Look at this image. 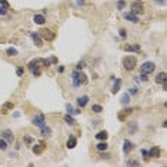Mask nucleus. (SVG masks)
I'll list each match as a JSON object with an SVG mask.
<instances>
[{
	"label": "nucleus",
	"instance_id": "obj_44",
	"mask_svg": "<svg viewBox=\"0 0 167 167\" xmlns=\"http://www.w3.org/2000/svg\"><path fill=\"white\" fill-rule=\"evenodd\" d=\"M141 80H144V81H146V80H147V74H146V73H141Z\"/></svg>",
	"mask_w": 167,
	"mask_h": 167
},
{
	"label": "nucleus",
	"instance_id": "obj_21",
	"mask_svg": "<svg viewBox=\"0 0 167 167\" xmlns=\"http://www.w3.org/2000/svg\"><path fill=\"white\" fill-rule=\"evenodd\" d=\"M96 147H97V150H99V152H106V150L109 149V144L106 143V140H100V143H97V146H96Z\"/></svg>",
	"mask_w": 167,
	"mask_h": 167
},
{
	"label": "nucleus",
	"instance_id": "obj_11",
	"mask_svg": "<svg viewBox=\"0 0 167 167\" xmlns=\"http://www.w3.org/2000/svg\"><path fill=\"white\" fill-rule=\"evenodd\" d=\"M77 144V139L74 136H69V139H67V143H66V146H67V149H74Z\"/></svg>",
	"mask_w": 167,
	"mask_h": 167
},
{
	"label": "nucleus",
	"instance_id": "obj_28",
	"mask_svg": "<svg viewBox=\"0 0 167 167\" xmlns=\"http://www.w3.org/2000/svg\"><path fill=\"white\" fill-rule=\"evenodd\" d=\"M6 54L10 56V57L17 56V49H14V47H9V49H6Z\"/></svg>",
	"mask_w": 167,
	"mask_h": 167
},
{
	"label": "nucleus",
	"instance_id": "obj_19",
	"mask_svg": "<svg viewBox=\"0 0 167 167\" xmlns=\"http://www.w3.org/2000/svg\"><path fill=\"white\" fill-rule=\"evenodd\" d=\"M149 157L159 159V157H160V149H159V147H152L150 152H149Z\"/></svg>",
	"mask_w": 167,
	"mask_h": 167
},
{
	"label": "nucleus",
	"instance_id": "obj_27",
	"mask_svg": "<svg viewBox=\"0 0 167 167\" xmlns=\"http://www.w3.org/2000/svg\"><path fill=\"white\" fill-rule=\"evenodd\" d=\"M13 107H14V106H13V103H6V104H4V106H3V109H1V113H3V114H6V113H7V110H12Z\"/></svg>",
	"mask_w": 167,
	"mask_h": 167
},
{
	"label": "nucleus",
	"instance_id": "obj_6",
	"mask_svg": "<svg viewBox=\"0 0 167 167\" xmlns=\"http://www.w3.org/2000/svg\"><path fill=\"white\" fill-rule=\"evenodd\" d=\"M30 37H32L33 43H34L37 47H41V46H43V39H41V36L37 32H33V33H30Z\"/></svg>",
	"mask_w": 167,
	"mask_h": 167
},
{
	"label": "nucleus",
	"instance_id": "obj_42",
	"mask_svg": "<svg viewBox=\"0 0 167 167\" xmlns=\"http://www.w3.org/2000/svg\"><path fill=\"white\" fill-rule=\"evenodd\" d=\"M120 36H121L123 39L126 37V30H124V29H121V30H120Z\"/></svg>",
	"mask_w": 167,
	"mask_h": 167
},
{
	"label": "nucleus",
	"instance_id": "obj_7",
	"mask_svg": "<svg viewBox=\"0 0 167 167\" xmlns=\"http://www.w3.org/2000/svg\"><path fill=\"white\" fill-rule=\"evenodd\" d=\"M1 137H3L4 140L7 141V143H12V141L14 140V134H13L12 130H9V128H7V130H3V131H1Z\"/></svg>",
	"mask_w": 167,
	"mask_h": 167
},
{
	"label": "nucleus",
	"instance_id": "obj_15",
	"mask_svg": "<svg viewBox=\"0 0 167 167\" xmlns=\"http://www.w3.org/2000/svg\"><path fill=\"white\" fill-rule=\"evenodd\" d=\"M164 81H167V74L164 72H161V73H159V74L156 76V83L161 84V83H164Z\"/></svg>",
	"mask_w": 167,
	"mask_h": 167
},
{
	"label": "nucleus",
	"instance_id": "obj_39",
	"mask_svg": "<svg viewBox=\"0 0 167 167\" xmlns=\"http://www.w3.org/2000/svg\"><path fill=\"white\" fill-rule=\"evenodd\" d=\"M0 4L4 6V7H9V1L7 0H0Z\"/></svg>",
	"mask_w": 167,
	"mask_h": 167
},
{
	"label": "nucleus",
	"instance_id": "obj_40",
	"mask_svg": "<svg viewBox=\"0 0 167 167\" xmlns=\"http://www.w3.org/2000/svg\"><path fill=\"white\" fill-rule=\"evenodd\" d=\"M83 66H84V62H80V63H77L76 69H77V70H80V69H81V67H83Z\"/></svg>",
	"mask_w": 167,
	"mask_h": 167
},
{
	"label": "nucleus",
	"instance_id": "obj_22",
	"mask_svg": "<svg viewBox=\"0 0 167 167\" xmlns=\"http://www.w3.org/2000/svg\"><path fill=\"white\" fill-rule=\"evenodd\" d=\"M40 133H41L43 136H50V134H51V128L47 127L46 124H41V126H40Z\"/></svg>",
	"mask_w": 167,
	"mask_h": 167
},
{
	"label": "nucleus",
	"instance_id": "obj_10",
	"mask_svg": "<svg viewBox=\"0 0 167 167\" xmlns=\"http://www.w3.org/2000/svg\"><path fill=\"white\" fill-rule=\"evenodd\" d=\"M124 19H126L127 22H131V23H139V16L131 12L124 13Z\"/></svg>",
	"mask_w": 167,
	"mask_h": 167
},
{
	"label": "nucleus",
	"instance_id": "obj_2",
	"mask_svg": "<svg viewBox=\"0 0 167 167\" xmlns=\"http://www.w3.org/2000/svg\"><path fill=\"white\" fill-rule=\"evenodd\" d=\"M131 13H134V14H141V13L144 12V3L141 1V0H134L133 3H131Z\"/></svg>",
	"mask_w": 167,
	"mask_h": 167
},
{
	"label": "nucleus",
	"instance_id": "obj_20",
	"mask_svg": "<svg viewBox=\"0 0 167 167\" xmlns=\"http://www.w3.org/2000/svg\"><path fill=\"white\" fill-rule=\"evenodd\" d=\"M120 87H121V79H116V80H114V84H113V89H112V93H113V94L119 93Z\"/></svg>",
	"mask_w": 167,
	"mask_h": 167
},
{
	"label": "nucleus",
	"instance_id": "obj_16",
	"mask_svg": "<svg viewBox=\"0 0 167 167\" xmlns=\"http://www.w3.org/2000/svg\"><path fill=\"white\" fill-rule=\"evenodd\" d=\"M33 20H34V23H36V25H40V26L46 23V17H44L43 14H36V16L33 17Z\"/></svg>",
	"mask_w": 167,
	"mask_h": 167
},
{
	"label": "nucleus",
	"instance_id": "obj_46",
	"mask_svg": "<svg viewBox=\"0 0 167 167\" xmlns=\"http://www.w3.org/2000/svg\"><path fill=\"white\" fill-rule=\"evenodd\" d=\"M57 72H59V73H63V72H64V67H63V66H60V67L57 69Z\"/></svg>",
	"mask_w": 167,
	"mask_h": 167
},
{
	"label": "nucleus",
	"instance_id": "obj_34",
	"mask_svg": "<svg viewBox=\"0 0 167 167\" xmlns=\"http://www.w3.org/2000/svg\"><path fill=\"white\" fill-rule=\"evenodd\" d=\"M32 72H33V74H34V76H36V77L41 76V70H40V66H39V67H36L34 70H32Z\"/></svg>",
	"mask_w": 167,
	"mask_h": 167
},
{
	"label": "nucleus",
	"instance_id": "obj_36",
	"mask_svg": "<svg viewBox=\"0 0 167 167\" xmlns=\"http://www.w3.org/2000/svg\"><path fill=\"white\" fill-rule=\"evenodd\" d=\"M127 166H140V163H139L137 160H128Z\"/></svg>",
	"mask_w": 167,
	"mask_h": 167
},
{
	"label": "nucleus",
	"instance_id": "obj_24",
	"mask_svg": "<svg viewBox=\"0 0 167 167\" xmlns=\"http://www.w3.org/2000/svg\"><path fill=\"white\" fill-rule=\"evenodd\" d=\"M63 119H64V121H67V124H70V126H74V124H76V120L70 114H64Z\"/></svg>",
	"mask_w": 167,
	"mask_h": 167
},
{
	"label": "nucleus",
	"instance_id": "obj_37",
	"mask_svg": "<svg viewBox=\"0 0 167 167\" xmlns=\"http://www.w3.org/2000/svg\"><path fill=\"white\" fill-rule=\"evenodd\" d=\"M7 13V7H4V6H0V16H4Z\"/></svg>",
	"mask_w": 167,
	"mask_h": 167
},
{
	"label": "nucleus",
	"instance_id": "obj_31",
	"mask_svg": "<svg viewBox=\"0 0 167 167\" xmlns=\"http://www.w3.org/2000/svg\"><path fill=\"white\" fill-rule=\"evenodd\" d=\"M128 102H130V96H128V94H123V96H121V103H123V104H127Z\"/></svg>",
	"mask_w": 167,
	"mask_h": 167
},
{
	"label": "nucleus",
	"instance_id": "obj_41",
	"mask_svg": "<svg viewBox=\"0 0 167 167\" xmlns=\"http://www.w3.org/2000/svg\"><path fill=\"white\" fill-rule=\"evenodd\" d=\"M17 76H23V69H22V67L17 69Z\"/></svg>",
	"mask_w": 167,
	"mask_h": 167
},
{
	"label": "nucleus",
	"instance_id": "obj_9",
	"mask_svg": "<svg viewBox=\"0 0 167 167\" xmlns=\"http://www.w3.org/2000/svg\"><path fill=\"white\" fill-rule=\"evenodd\" d=\"M131 113H133V109H130V107H128V109L121 110V112L119 113V116H117V117H119V120H120V121H124V120L127 119V116L131 114Z\"/></svg>",
	"mask_w": 167,
	"mask_h": 167
},
{
	"label": "nucleus",
	"instance_id": "obj_18",
	"mask_svg": "<svg viewBox=\"0 0 167 167\" xmlns=\"http://www.w3.org/2000/svg\"><path fill=\"white\" fill-rule=\"evenodd\" d=\"M39 64H41V59H34L27 64V67H29V70H34L36 67H39Z\"/></svg>",
	"mask_w": 167,
	"mask_h": 167
},
{
	"label": "nucleus",
	"instance_id": "obj_32",
	"mask_svg": "<svg viewBox=\"0 0 167 167\" xmlns=\"http://www.w3.org/2000/svg\"><path fill=\"white\" fill-rule=\"evenodd\" d=\"M23 140H25V143L29 146V144H32V143H33V137H32V136H25V137H23Z\"/></svg>",
	"mask_w": 167,
	"mask_h": 167
},
{
	"label": "nucleus",
	"instance_id": "obj_25",
	"mask_svg": "<svg viewBox=\"0 0 167 167\" xmlns=\"http://www.w3.org/2000/svg\"><path fill=\"white\" fill-rule=\"evenodd\" d=\"M77 77H79L80 84H86V83H87V76H86L84 73H77Z\"/></svg>",
	"mask_w": 167,
	"mask_h": 167
},
{
	"label": "nucleus",
	"instance_id": "obj_13",
	"mask_svg": "<svg viewBox=\"0 0 167 167\" xmlns=\"http://www.w3.org/2000/svg\"><path fill=\"white\" fill-rule=\"evenodd\" d=\"M96 139H97L99 141L100 140H107V139H109V133H107L106 130H100V131H97Z\"/></svg>",
	"mask_w": 167,
	"mask_h": 167
},
{
	"label": "nucleus",
	"instance_id": "obj_8",
	"mask_svg": "<svg viewBox=\"0 0 167 167\" xmlns=\"http://www.w3.org/2000/svg\"><path fill=\"white\" fill-rule=\"evenodd\" d=\"M44 149H46V143L44 141H40L39 144H36V146H33V153L36 154V156H39V154H41L43 152H44Z\"/></svg>",
	"mask_w": 167,
	"mask_h": 167
},
{
	"label": "nucleus",
	"instance_id": "obj_26",
	"mask_svg": "<svg viewBox=\"0 0 167 167\" xmlns=\"http://www.w3.org/2000/svg\"><path fill=\"white\" fill-rule=\"evenodd\" d=\"M72 80H73V86H74V87H79V86H80V81H79V77H77V72H73Z\"/></svg>",
	"mask_w": 167,
	"mask_h": 167
},
{
	"label": "nucleus",
	"instance_id": "obj_47",
	"mask_svg": "<svg viewBox=\"0 0 167 167\" xmlns=\"http://www.w3.org/2000/svg\"><path fill=\"white\" fill-rule=\"evenodd\" d=\"M77 3H79V4H84V3H86V0H79Z\"/></svg>",
	"mask_w": 167,
	"mask_h": 167
},
{
	"label": "nucleus",
	"instance_id": "obj_17",
	"mask_svg": "<svg viewBox=\"0 0 167 167\" xmlns=\"http://www.w3.org/2000/svg\"><path fill=\"white\" fill-rule=\"evenodd\" d=\"M87 103H89V96H80V97L77 99V104H79L80 107L87 106Z\"/></svg>",
	"mask_w": 167,
	"mask_h": 167
},
{
	"label": "nucleus",
	"instance_id": "obj_35",
	"mask_svg": "<svg viewBox=\"0 0 167 167\" xmlns=\"http://www.w3.org/2000/svg\"><path fill=\"white\" fill-rule=\"evenodd\" d=\"M124 6H126V1H124V0H120V1H117V9H119V10H121Z\"/></svg>",
	"mask_w": 167,
	"mask_h": 167
},
{
	"label": "nucleus",
	"instance_id": "obj_33",
	"mask_svg": "<svg viewBox=\"0 0 167 167\" xmlns=\"http://www.w3.org/2000/svg\"><path fill=\"white\" fill-rule=\"evenodd\" d=\"M128 130H130V133H134V131L137 130V124H136L134 121H133V124L130 123V126H128Z\"/></svg>",
	"mask_w": 167,
	"mask_h": 167
},
{
	"label": "nucleus",
	"instance_id": "obj_30",
	"mask_svg": "<svg viewBox=\"0 0 167 167\" xmlns=\"http://www.w3.org/2000/svg\"><path fill=\"white\" fill-rule=\"evenodd\" d=\"M7 146H9V143L4 140V139H0V150H6L7 149Z\"/></svg>",
	"mask_w": 167,
	"mask_h": 167
},
{
	"label": "nucleus",
	"instance_id": "obj_43",
	"mask_svg": "<svg viewBox=\"0 0 167 167\" xmlns=\"http://www.w3.org/2000/svg\"><path fill=\"white\" fill-rule=\"evenodd\" d=\"M136 93H137V89H136V87H131V89H130V94H136Z\"/></svg>",
	"mask_w": 167,
	"mask_h": 167
},
{
	"label": "nucleus",
	"instance_id": "obj_23",
	"mask_svg": "<svg viewBox=\"0 0 167 167\" xmlns=\"http://www.w3.org/2000/svg\"><path fill=\"white\" fill-rule=\"evenodd\" d=\"M66 110H67L69 114H79L80 113V110H76L72 104H66Z\"/></svg>",
	"mask_w": 167,
	"mask_h": 167
},
{
	"label": "nucleus",
	"instance_id": "obj_4",
	"mask_svg": "<svg viewBox=\"0 0 167 167\" xmlns=\"http://www.w3.org/2000/svg\"><path fill=\"white\" fill-rule=\"evenodd\" d=\"M39 34L41 36V39H44V40H47V41H51V40L54 39V36H56V34H54L51 30H49V29H41Z\"/></svg>",
	"mask_w": 167,
	"mask_h": 167
},
{
	"label": "nucleus",
	"instance_id": "obj_3",
	"mask_svg": "<svg viewBox=\"0 0 167 167\" xmlns=\"http://www.w3.org/2000/svg\"><path fill=\"white\" fill-rule=\"evenodd\" d=\"M154 69H156V64L153 62H144L143 66L140 67L141 73H146V74H150V73H153Z\"/></svg>",
	"mask_w": 167,
	"mask_h": 167
},
{
	"label": "nucleus",
	"instance_id": "obj_14",
	"mask_svg": "<svg viewBox=\"0 0 167 167\" xmlns=\"http://www.w3.org/2000/svg\"><path fill=\"white\" fill-rule=\"evenodd\" d=\"M133 143L130 140H124V147H123V152H124V154H128L131 150H133Z\"/></svg>",
	"mask_w": 167,
	"mask_h": 167
},
{
	"label": "nucleus",
	"instance_id": "obj_5",
	"mask_svg": "<svg viewBox=\"0 0 167 167\" xmlns=\"http://www.w3.org/2000/svg\"><path fill=\"white\" fill-rule=\"evenodd\" d=\"M44 120H46V117H44V114H43V113H39V114H36L34 117H33L32 123H33L34 126H37V127H40L41 124H44Z\"/></svg>",
	"mask_w": 167,
	"mask_h": 167
},
{
	"label": "nucleus",
	"instance_id": "obj_38",
	"mask_svg": "<svg viewBox=\"0 0 167 167\" xmlns=\"http://www.w3.org/2000/svg\"><path fill=\"white\" fill-rule=\"evenodd\" d=\"M141 156H143L146 160H149V159H150V157H149V152H147V150H141Z\"/></svg>",
	"mask_w": 167,
	"mask_h": 167
},
{
	"label": "nucleus",
	"instance_id": "obj_29",
	"mask_svg": "<svg viewBox=\"0 0 167 167\" xmlns=\"http://www.w3.org/2000/svg\"><path fill=\"white\" fill-rule=\"evenodd\" d=\"M91 112L93 113H102L103 112V107L100 104H93V107H91Z\"/></svg>",
	"mask_w": 167,
	"mask_h": 167
},
{
	"label": "nucleus",
	"instance_id": "obj_12",
	"mask_svg": "<svg viewBox=\"0 0 167 167\" xmlns=\"http://www.w3.org/2000/svg\"><path fill=\"white\" fill-rule=\"evenodd\" d=\"M124 50H126V51H131V53H133V51H134V53H139L141 49H140V46H139V44H126V46H124Z\"/></svg>",
	"mask_w": 167,
	"mask_h": 167
},
{
	"label": "nucleus",
	"instance_id": "obj_45",
	"mask_svg": "<svg viewBox=\"0 0 167 167\" xmlns=\"http://www.w3.org/2000/svg\"><path fill=\"white\" fill-rule=\"evenodd\" d=\"M102 157H103V159H110V153H109V154L103 153V154H102Z\"/></svg>",
	"mask_w": 167,
	"mask_h": 167
},
{
	"label": "nucleus",
	"instance_id": "obj_1",
	"mask_svg": "<svg viewBox=\"0 0 167 167\" xmlns=\"http://www.w3.org/2000/svg\"><path fill=\"white\" fill-rule=\"evenodd\" d=\"M121 64H123V67H124L127 72H131V70H134L136 66H137V59H136L134 56H126V57H123Z\"/></svg>",
	"mask_w": 167,
	"mask_h": 167
}]
</instances>
